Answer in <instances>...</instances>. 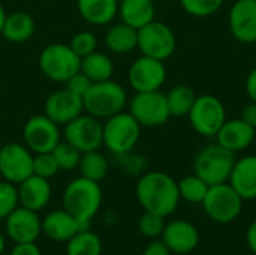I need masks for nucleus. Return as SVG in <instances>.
<instances>
[{
	"mask_svg": "<svg viewBox=\"0 0 256 255\" xmlns=\"http://www.w3.org/2000/svg\"><path fill=\"white\" fill-rule=\"evenodd\" d=\"M51 153L56 158L58 168L63 171H70V170L78 168L81 155H82L76 147H74L68 141H60Z\"/></svg>",
	"mask_w": 256,
	"mask_h": 255,
	"instance_id": "32",
	"label": "nucleus"
},
{
	"mask_svg": "<svg viewBox=\"0 0 256 255\" xmlns=\"http://www.w3.org/2000/svg\"><path fill=\"white\" fill-rule=\"evenodd\" d=\"M102 240L88 228L80 230L66 242V255H100Z\"/></svg>",
	"mask_w": 256,
	"mask_h": 255,
	"instance_id": "28",
	"label": "nucleus"
},
{
	"mask_svg": "<svg viewBox=\"0 0 256 255\" xmlns=\"http://www.w3.org/2000/svg\"><path fill=\"white\" fill-rule=\"evenodd\" d=\"M246 243L248 248L252 251V254L256 255V218L249 224L246 230Z\"/></svg>",
	"mask_w": 256,
	"mask_h": 255,
	"instance_id": "43",
	"label": "nucleus"
},
{
	"mask_svg": "<svg viewBox=\"0 0 256 255\" xmlns=\"http://www.w3.org/2000/svg\"><path fill=\"white\" fill-rule=\"evenodd\" d=\"M188 117L196 134L206 138H214L226 120V111L218 96L207 93L196 96Z\"/></svg>",
	"mask_w": 256,
	"mask_h": 255,
	"instance_id": "8",
	"label": "nucleus"
},
{
	"mask_svg": "<svg viewBox=\"0 0 256 255\" xmlns=\"http://www.w3.org/2000/svg\"><path fill=\"white\" fill-rule=\"evenodd\" d=\"M33 174V153L27 146L8 143L0 149V176L14 185L21 183Z\"/></svg>",
	"mask_w": 256,
	"mask_h": 255,
	"instance_id": "13",
	"label": "nucleus"
},
{
	"mask_svg": "<svg viewBox=\"0 0 256 255\" xmlns=\"http://www.w3.org/2000/svg\"><path fill=\"white\" fill-rule=\"evenodd\" d=\"M105 45L114 54H129L138 48V30L124 24H112L105 33Z\"/></svg>",
	"mask_w": 256,
	"mask_h": 255,
	"instance_id": "26",
	"label": "nucleus"
},
{
	"mask_svg": "<svg viewBox=\"0 0 256 255\" xmlns=\"http://www.w3.org/2000/svg\"><path fill=\"white\" fill-rule=\"evenodd\" d=\"M78 170L82 177L93 182H100L108 174V159L99 150L86 152L81 155Z\"/></svg>",
	"mask_w": 256,
	"mask_h": 255,
	"instance_id": "30",
	"label": "nucleus"
},
{
	"mask_svg": "<svg viewBox=\"0 0 256 255\" xmlns=\"http://www.w3.org/2000/svg\"><path fill=\"white\" fill-rule=\"evenodd\" d=\"M118 15L122 23L138 30L154 20L156 6L153 0H123L118 3Z\"/></svg>",
	"mask_w": 256,
	"mask_h": 255,
	"instance_id": "23",
	"label": "nucleus"
},
{
	"mask_svg": "<svg viewBox=\"0 0 256 255\" xmlns=\"http://www.w3.org/2000/svg\"><path fill=\"white\" fill-rule=\"evenodd\" d=\"M136 200L146 212L164 218L172 215L180 203L178 183L164 171H148L142 174L135 186Z\"/></svg>",
	"mask_w": 256,
	"mask_h": 255,
	"instance_id": "1",
	"label": "nucleus"
},
{
	"mask_svg": "<svg viewBox=\"0 0 256 255\" xmlns=\"http://www.w3.org/2000/svg\"><path fill=\"white\" fill-rule=\"evenodd\" d=\"M76 8L87 23L105 26L117 17L118 0H76Z\"/></svg>",
	"mask_w": 256,
	"mask_h": 255,
	"instance_id": "24",
	"label": "nucleus"
},
{
	"mask_svg": "<svg viewBox=\"0 0 256 255\" xmlns=\"http://www.w3.org/2000/svg\"><path fill=\"white\" fill-rule=\"evenodd\" d=\"M165 95H166V104H168L170 114L174 116V117L188 116L192 105H194V102H195V99H196L195 92L186 84L174 86Z\"/></svg>",
	"mask_w": 256,
	"mask_h": 255,
	"instance_id": "29",
	"label": "nucleus"
},
{
	"mask_svg": "<svg viewBox=\"0 0 256 255\" xmlns=\"http://www.w3.org/2000/svg\"><path fill=\"white\" fill-rule=\"evenodd\" d=\"M64 141L76 147L81 153L99 150L104 146L102 123L90 114H80L64 125Z\"/></svg>",
	"mask_w": 256,
	"mask_h": 255,
	"instance_id": "12",
	"label": "nucleus"
},
{
	"mask_svg": "<svg viewBox=\"0 0 256 255\" xmlns=\"http://www.w3.org/2000/svg\"><path fill=\"white\" fill-rule=\"evenodd\" d=\"M177 47L174 30L158 20L138 29V50L142 56H148L158 60L170 59Z\"/></svg>",
	"mask_w": 256,
	"mask_h": 255,
	"instance_id": "9",
	"label": "nucleus"
},
{
	"mask_svg": "<svg viewBox=\"0 0 256 255\" xmlns=\"http://www.w3.org/2000/svg\"><path fill=\"white\" fill-rule=\"evenodd\" d=\"M120 2H123V0H118V3H120Z\"/></svg>",
	"mask_w": 256,
	"mask_h": 255,
	"instance_id": "46",
	"label": "nucleus"
},
{
	"mask_svg": "<svg viewBox=\"0 0 256 255\" xmlns=\"http://www.w3.org/2000/svg\"><path fill=\"white\" fill-rule=\"evenodd\" d=\"M69 47L74 50V53L76 56H80L81 59L92 54L93 51H96L98 47V39L94 36V33L88 32V30H81L78 33H75L69 42Z\"/></svg>",
	"mask_w": 256,
	"mask_h": 255,
	"instance_id": "37",
	"label": "nucleus"
},
{
	"mask_svg": "<svg viewBox=\"0 0 256 255\" xmlns=\"http://www.w3.org/2000/svg\"><path fill=\"white\" fill-rule=\"evenodd\" d=\"M236 164V153L222 147L218 143L202 147L194 161V173L200 176L208 186L228 182L232 167Z\"/></svg>",
	"mask_w": 256,
	"mask_h": 255,
	"instance_id": "4",
	"label": "nucleus"
},
{
	"mask_svg": "<svg viewBox=\"0 0 256 255\" xmlns=\"http://www.w3.org/2000/svg\"><path fill=\"white\" fill-rule=\"evenodd\" d=\"M246 93L250 101L256 102V68H254L246 77Z\"/></svg>",
	"mask_w": 256,
	"mask_h": 255,
	"instance_id": "42",
	"label": "nucleus"
},
{
	"mask_svg": "<svg viewBox=\"0 0 256 255\" xmlns=\"http://www.w3.org/2000/svg\"><path fill=\"white\" fill-rule=\"evenodd\" d=\"M244 200L228 183H219L208 188L201 206L206 215L218 224H230L236 221L243 210Z\"/></svg>",
	"mask_w": 256,
	"mask_h": 255,
	"instance_id": "6",
	"label": "nucleus"
},
{
	"mask_svg": "<svg viewBox=\"0 0 256 255\" xmlns=\"http://www.w3.org/2000/svg\"><path fill=\"white\" fill-rule=\"evenodd\" d=\"M160 239L172 254L186 255L198 248L200 231L192 222L186 219H174L165 224Z\"/></svg>",
	"mask_w": 256,
	"mask_h": 255,
	"instance_id": "17",
	"label": "nucleus"
},
{
	"mask_svg": "<svg viewBox=\"0 0 256 255\" xmlns=\"http://www.w3.org/2000/svg\"><path fill=\"white\" fill-rule=\"evenodd\" d=\"M141 125L128 111H120L102 125L104 146L114 155L123 156L132 152L141 137Z\"/></svg>",
	"mask_w": 256,
	"mask_h": 255,
	"instance_id": "5",
	"label": "nucleus"
},
{
	"mask_svg": "<svg viewBox=\"0 0 256 255\" xmlns=\"http://www.w3.org/2000/svg\"><path fill=\"white\" fill-rule=\"evenodd\" d=\"M24 144L32 153H48L62 141L60 126L45 114L30 117L22 129Z\"/></svg>",
	"mask_w": 256,
	"mask_h": 255,
	"instance_id": "11",
	"label": "nucleus"
},
{
	"mask_svg": "<svg viewBox=\"0 0 256 255\" xmlns=\"http://www.w3.org/2000/svg\"><path fill=\"white\" fill-rule=\"evenodd\" d=\"M80 71L86 74L92 83L106 81L112 78L114 74V63L111 57L102 51H93L92 54L81 59V68Z\"/></svg>",
	"mask_w": 256,
	"mask_h": 255,
	"instance_id": "27",
	"label": "nucleus"
},
{
	"mask_svg": "<svg viewBox=\"0 0 256 255\" xmlns=\"http://www.w3.org/2000/svg\"><path fill=\"white\" fill-rule=\"evenodd\" d=\"M42 74L56 83H66L81 68V57L66 44H50L39 54Z\"/></svg>",
	"mask_w": 256,
	"mask_h": 255,
	"instance_id": "7",
	"label": "nucleus"
},
{
	"mask_svg": "<svg viewBox=\"0 0 256 255\" xmlns=\"http://www.w3.org/2000/svg\"><path fill=\"white\" fill-rule=\"evenodd\" d=\"M165 218L152 212H144L138 221L140 233L147 239H160L165 228Z\"/></svg>",
	"mask_w": 256,
	"mask_h": 255,
	"instance_id": "34",
	"label": "nucleus"
},
{
	"mask_svg": "<svg viewBox=\"0 0 256 255\" xmlns=\"http://www.w3.org/2000/svg\"><path fill=\"white\" fill-rule=\"evenodd\" d=\"M0 179H2V176H0Z\"/></svg>",
	"mask_w": 256,
	"mask_h": 255,
	"instance_id": "47",
	"label": "nucleus"
},
{
	"mask_svg": "<svg viewBox=\"0 0 256 255\" xmlns=\"http://www.w3.org/2000/svg\"><path fill=\"white\" fill-rule=\"evenodd\" d=\"M178 183V192H180V198L190 203V204H201L202 200L207 195L208 191V185L195 173L189 174L186 177H183Z\"/></svg>",
	"mask_w": 256,
	"mask_h": 255,
	"instance_id": "31",
	"label": "nucleus"
},
{
	"mask_svg": "<svg viewBox=\"0 0 256 255\" xmlns=\"http://www.w3.org/2000/svg\"><path fill=\"white\" fill-rule=\"evenodd\" d=\"M224 2L225 0H180V5L186 14L196 18H206L216 14L222 8Z\"/></svg>",
	"mask_w": 256,
	"mask_h": 255,
	"instance_id": "33",
	"label": "nucleus"
},
{
	"mask_svg": "<svg viewBox=\"0 0 256 255\" xmlns=\"http://www.w3.org/2000/svg\"><path fill=\"white\" fill-rule=\"evenodd\" d=\"M4 248H6V242H4V237H3V236L0 234V255L3 254Z\"/></svg>",
	"mask_w": 256,
	"mask_h": 255,
	"instance_id": "45",
	"label": "nucleus"
},
{
	"mask_svg": "<svg viewBox=\"0 0 256 255\" xmlns=\"http://www.w3.org/2000/svg\"><path fill=\"white\" fill-rule=\"evenodd\" d=\"M240 119H242L243 122H246L248 125H250L252 128H255L256 129V102L252 101L250 104H248V105L243 108Z\"/></svg>",
	"mask_w": 256,
	"mask_h": 255,
	"instance_id": "41",
	"label": "nucleus"
},
{
	"mask_svg": "<svg viewBox=\"0 0 256 255\" xmlns=\"http://www.w3.org/2000/svg\"><path fill=\"white\" fill-rule=\"evenodd\" d=\"M20 206L33 212L42 210L51 200V185L48 179L32 174L16 186Z\"/></svg>",
	"mask_w": 256,
	"mask_h": 255,
	"instance_id": "20",
	"label": "nucleus"
},
{
	"mask_svg": "<svg viewBox=\"0 0 256 255\" xmlns=\"http://www.w3.org/2000/svg\"><path fill=\"white\" fill-rule=\"evenodd\" d=\"M172 252L164 243L162 239H153L142 251V255H171Z\"/></svg>",
	"mask_w": 256,
	"mask_h": 255,
	"instance_id": "40",
	"label": "nucleus"
},
{
	"mask_svg": "<svg viewBox=\"0 0 256 255\" xmlns=\"http://www.w3.org/2000/svg\"><path fill=\"white\" fill-rule=\"evenodd\" d=\"M10 255H42L36 242H24V243H15Z\"/></svg>",
	"mask_w": 256,
	"mask_h": 255,
	"instance_id": "39",
	"label": "nucleus"
},
{
	"mask_svg": "<svg viewBox=\"0 0 256 255\" xmlns=\"http://www.w3.org/2000/svg\"><path fill=\"white\" fill-rule=\"evenodd\" d=\"M128 93L124 87L111 80L93 83L87 93L82 96L84 111L96 119H108L124 110Z\"/></svg>",
	"mask_w": 256,
	"mask_h": 255,
	"instance_id": "3",
	"label": "nucleus"
},
{
	"mask_svg": "<svg viewBox=\"0 0 256 255\" xmlns=\"http://www.w3.org/2000/svg\"><path fill=\"white\" fill-rule=\"evenodd\" d=\"M60 171L56 158L51 152L48 153H34L33 155V174L44 177V179H52Z\"/></svg>",
	"mask_w": 256,
	"mask_h": 255,
	"instance_id": "36",
	"label": "nucleus"
},
{
	"mask_svg": "<svg viewBox=\"0 0 256 255\" xmlns=\"http://www.w3.org/2000/svg\"><path fill=\"white\" fill-rule=\"evenodd\" d=\"M4 230L14 243L36 242L42 233V221L38 212L20 206L4 218Z\"/></svg>",
	"mask_w": 256,
	"mask_h": 255,
	"instance_id": "16",
	"label": "nucleus"
},
{
	"mask_svg": "<svg viewBox=\"0 0 256 255\" xmlns=\"http://www.w3.org/2000/svg\"><path fill=\"white\" fill-rule=\"evenodd\" d=\"M228 183L244 200H256V155L236 159Z\"/></svg>",
	"mask_w": 256,
	"mask_h": 255,
	"instance_id": "21",
	"label": "nucleus"
},
{
	"mask_svg": "<svg viewBox=\"0 0 256 255\" xmlns=\"http://www.w3.org/2000/svg\"><path fill=\"white\" fill-rule=\"evenodd\" d=\"M92 84H93L92 80H90L86 74H82L81 71H78L75 75H72V77L64 83V87L69 89L70 92H74L75 95H78V96L82 98V96L87 93V90L90 89Z\"/></svg>",
	"mask_w": 256,
	"mask_h": 255,
	"instance_id": "38",
	"label": "nucleus"
},
{
	"mask_svg": "<svg viewBox=\"0 0 256 255\" xmlns=\"http://www.w3.org/2000/svg\"><path fill=\"white\" fill-rule=\"evenodd\" d=\"M82 228L88 227H84L64 209L52 210L42 219V233L54 242H68Z\"/></svg>",
	"mask_w": 256,
	"mask_h": 255,
	"instance_id": "22",
	"label": "nucleus"
},
{
	"mask_svg": "<svg viewBox=\"0 0 256 255\" xmlns=\"http://www.w3.org/2000/svg\"><path fill=\"white\" fill-rule=\"evenodd\" d=\"M232 36L242 44L256 42V0H237L228 14Z\"/></svg>",
	"mask_w": 256,
	"mask_h": 255,
	"instance_id": "18",
	"label": "nucleus"
},
{
	"mask_svg": "<svg viewBox=\"0 0 256 255\" xmlns=\"http://www.w3.org/2000/svg\"><path fill=\"white\" fill-rule=\"evenodd\" d=\"M36 30V24L33 17L28 12L16 11L6 15L2 36L12 44H22L28 41Z\"/></svg>",
	"mask_w": 256,
	"mask_h": 255,
	"instance_id": "25",
	"label": "nucleus"
},
{
	"mask_svg": "<svg viewBox=\"0 0 256 255\" xmlns=\"http://www.w3.org/2000/svg\"><path fill=\"white\" fill-rule=\"evenodd\" d=\"M128 80L135 92L160 90L166 80V68L162 60L141 56L130 65Z\"/></svg>",
	"mask_w": 256,
	"mask_h": 255,
	"instance_id": "14",
	"label": "nucleus"
},
{
	"mask_svg": "<svg viewBox=\"0 0 256 255\" xmlns=\"http://www.w3.org/2000/svg\"><path fill=\"white\" fill-rule=\"evenodd\" d=\"M102 206V189L99 182L82 176L68 183L63 192V209L78 219L84 227L96 216Z\"/></svg>",
	"mask_w": 256,
	"mask_h": 255,
	"instance_id": "2",
	"label": "nucleus"
},
{
	"mask_svg": "<svg viewBox=\"0 0 256 255\" xmlns=\"http://www.w3.org/2000/svg\"><path fill=\"white\" fill-rule=\"evenodd\" d=\"M20 206L16 185L0 179V219H4Z\"/></svg>",
	"mask_w": 256,
	"mask_h": 255,
	"instance_id": "35",
	"label": "nucleus"
},
{
	"mask_svg": "<svg viewBox=\"0 0 256 255\" xmlns=\"http://www.w3.org/2000/svg\"><path fill=\"white\" fill-rule=\"evenodd\" d=\"M84 111L82 98L63 87L51 93L44 102V114L58 126H64Z\"/></svg>",
	"mask_w": 256,
	"mask_h": 255,
	"instance_id": "15",
	"label": "nucleus"
},
{
	"mask_svg": "<svg viewBox=\"0 0 256 255\" xmlns=\"http://www.w3.org/2000/svg\"><path fill=\"white\" fill-rule=\"evenodd\" d=\"M216 143L228 149L232 153L248 149L255 140V128L243 122L242 119L225 120L219 132L216 134Z\"/></svg>",
	"mask_w": 256,
	"mask_h": 255,
	"instance_id": "19",
	"label": "nucleus"
},
{
	"mask_svg": "<svg viewBox=\"0 0 256 255\" xmlns=\"http://www.w3.org/2000/svg\"><path fill=\"white\" fill-rule=\"evenodd\" d=\"M6 11L3 8V5L0 3V35H2V30H3V24H4V20H6Z\"/></svg>",
	"mask_w": 256,
	"mask_h": 255,
	"instance_id": "44",
	"label": "nucleus"
},
{
	"mask_svg": "<svg viewBox=\"0 0 256 255\" xmlns=\"http://www.w3.org/2000/svg\"><path fill=\"white\" fill-rule=\"evenodd\" d=\"M129 113L141 126L154 128L168 122L171 117L166 95L160 90L136 92L129 102Z\"/></svg>",
	"mask_w": 256,
	"mask_h": 255,
	"instance_id": "10",
	"label": "nucleus"
}]
</instances>
